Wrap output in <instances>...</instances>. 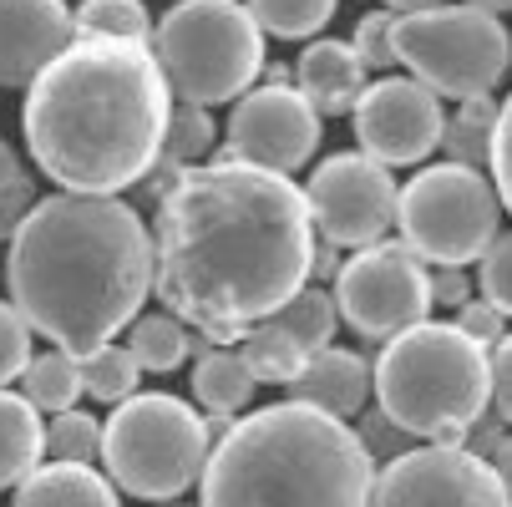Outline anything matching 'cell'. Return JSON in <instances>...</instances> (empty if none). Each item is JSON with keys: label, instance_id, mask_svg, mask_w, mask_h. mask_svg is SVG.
Instances as JSON below:
<instances>
[{"label": "cell", "instance_id": "obj_25", "mask_svg": "<svg viewBox=\"0 0 512 507\" xmlns=\"http://www.w3.org/2000/svg\"><path fill=\"white\" fill-rule=\"evenodd\" d=\"M127 355L137 360L142 371H178L188 360V330L173 315H148V320H132V340Z\"/></svg>", "mask_w": 512, "mask_h": 507}, {"label": "cell", "instance_id": "obj_11", "mask_svg": "<svg viewBox=\"0 0 512 507\" xmlns=\"http://www.w3.org/2000/svg\"><path fill=\"white\" fill-rule=\"evenodd\" d=\"M396 178L365 153H335L310 173V224L335 249H371L396 219Z\"/></svg>", "mask_w": 512, "mask_h": 507}, {"label": "cell", "instance_id": "obj_29", "mask_svg": "<svg viewBox=\"0 0 512 507\" xmlns=\"http://www.w3.org/2000/svg\"><path fill=\"white\" fill-rule=\"evenodd\" d=\"M208 148H213V117H208V107H193V102L173 107L168 132H163V153H158V163L178 178V173H183L188 163H198Z\"/></svg>", "mask_w": 512, "mask_h": 507}, {"label": "cell", "instance_id": "obj_4", "mask_svg": "<svg viewBox=\"0 0 512 507\" xmlns=\"http://www.w3.org/2000/svg\"><path fill=\"white\" fill-rule=\"evenodd\" d=\"M198 482V507H371L376 462L350 421L279 401L234 421Z\"/></svg>", "mask_w": 512, "mask_h": 507}, {"label": "cell", "instance_id": "obj_13", "mask_svg": "<svg viewBox=\"0 0 512 507\" xmlns=\"http://www.w3.org/2000/svg\"><path fill=\"white\" fill-rule=\"evenodd\" d=\"M355 142L360 153L381 163V168H411L426 163L436 148H442V97H431L421 82L411 77H386L371 82L355 102Z\"/></svg>", "mask_w": 512, "mask_h": 507}, {"label": "cell", "instance_id": "obj_33", "mask_svg": "<svg viewBox=\"0 0 512 507\" xmlns=\"http://www.w3.org/2000/svg\"><path fill=\"white\" fill-rule=\"evenodd\" d=\"M31 366V325L21 320L16 305L0 300V391Z\"/></svg>", "mask_w": 512, "mask_h": 507}, {"label": "cell", "instance_id": "obj_40", "mask_svg": "<svg viewBox=\"0 0 512 507\" xmlns=\"http://www.w3.org/2000/svg\"><path fill=\"white\" fill-rule=\"evenodd\" d=\"M487 467L497 472V482L512 492V431H502V442L492 447V457H487Z\"/></svg>", "mask_w": 512, "mask_h": 507}, {"label": "cell", "instance_id": "obj_2", "mask_svg": "<svg viewBox=\"0 0 512 507\" xmlns=\"http://www.w3.org/2000/svg\"><path fill=\"white\" fill-rule=\"evenodd\" d=\"M173 87L142 41L71 36L26 92V148L61 193H122L158 168Z\"/></svg>", "mask_w": 512, "mask_h": 507}, {"label": "cell", "instance_id": "obj_32", "mask_svg": "<svg viewBox=\"0 0 512 507\" xmlns=\"http://www.w3.org/2000/svg\"><path fill=\"white\" fill-rule=\"evenodd\" d=\"M477 284H482V300L507 320L512 315V234H497L482 254V269H477Z\"/></svg>", "mask_w": 512, "mask_h": 507}, {"label": "cell", "instance_id": "obj_14", "mask_svg": "<svg viewBox=\"0 0 512 507\" xmlns=\"http://www.w3.org/2000/svg\"><path fill=\"white\" fill-rule=\"evenodd\" d=\"M320 148V112L295 87H259L229 117V163L289 178Z\"/></svg>", "mask_w": 512, "mask_h": 507}, {"label": "cell", "instance_id": "obj_6", "mask_svg": "<svg viewBox=\"0 0 512 507\" xmlns=\"http://www.w3.org/2000/svg\"><path fill=\"white\" fill-rule=\"evenodd\" d=\"M208 452L213 442L203 416L168 391L127 396L102 426V462L112 487L148 502H178L203 477Z\"/></svg>", "mask_w": 512, "mask_h": 507}, {"label": "cell", "instance_id": "obj_8", "mask_svg": "<svg viewBox=\"0 0 512 507\" xmlns=\"http://www.w3.org/2000/svg\"><path fill=\"white\" fill-rule=\"evenodd\" d=\"M396 61L431 97H492L507 77L512 41L497 16L472 6H431L416 16H396Z\"/></svg>", "mask_w": 512, "mask_h": 507}, {"label": "cell", "instance_id": "obj_22", "mask_svg": "<svg viewBox=\"0 0 512 507\" xmlns=\"http://www.w3.org/2000/svg\"><path fill=\"white\" fill-rule=\"evenodd\" d=\"M26 381V401L36 411H71L82 396V376H77V355H66V350H46V355H31V366L21 371Z\"/></svg>", "mask_w": 512, "mask_h": 507}, {"label": "cell", "instance_id": "obj_36", "mask_svg": "<svg viewBox=\"0 0 512 507\" xmlns=\"http://www.w3.org/2000/svg\"><path fill=\"white\" fill-rule=\"evenodd\" d=\"M472 345H482V350H492L497 340H502V315L487 305V300H467L462 310H457V320H452Z\"/></svg>", "mask_w": 512, "mask_h": 507}, {"label": "cell", "instance_id": "obj_23", "mask_svg": "<svg viewBox=\"0 0 512 507\" xmlns=\"http://www.w3.org/2000/svg\"><path fill=\"white\" fill-rule=\"evenodd\" d=\"M492 132H497V102L492 97H472L457 107V117L442 127V153L457 168H477L492 153Z\"/></svg>", "mask_w": 512, "mask_h": 507}, {"label": "cell", "instance_id": "obj_19", "mask_svg": "<svg viewBox=\"0 0 512 507\" xmlns=\"http://www.w3.org/2000/svg\"><path fill=\"white\" fill-rule=\"evenodd\" d=\"M46 457V426L41 411L16 396L0 391V487H21Z\"/></svg>", "mask_w": 512, "mask_h": 507}, {"label": "cell", "instance_id": "obj_26", "mask_svg": "<svg viewBox=\"0 0 512 507\" xmlns=\"http://www.w3.org/2000/svg\"><path fill=\"white\" fill-rule=\"evenodd\" d=\"M148 6L142 0H82L71 16V36H112V41H142L148 46Z\"/></svg>", "mask_w": 512, "mask_h": 507}, {"label": "cell", "instance_id": "obj_38", "mask_svg": "<svg viewBox=\"0 0 512 507\" xmlns=\"http://www.w3.org/2000/svg\"><path fill=\"white\" fill-rule=\"evenodd\" d=\"M487 360H492V401H497V416L512 426V335H502L487 350Z\"/></svg>", "mask_w": 512, "mask_h": 507}, {"label": "cell", "instance_id": "obj_27", "mask_svg": "<svg viewBox=\"0 0 512 507\" xmlns=\"http://www.w3.org/2000/svg\"><path fill=\"white\" fill-rule=\"evenodd\" d=\"M77 376H82V391L92 396V401H127V396H137V376H142V366L127 355V345H102V350H92V355H82L77 360Z\"/></svg>", "mask_w": 512, "mask_h": 507}, {"label": "cell", "instance_id": "obj_9", "mask_svg": "<svg viewBox=\"0 0 512 507\" xmlns=\"http://www.w3.org/2000/svg\"><path fill=\"white\" fill-rule=\"evenodd\" d=\"M502 203L497 188L477 168L431 163L396 193V229L401 244L436 269H462L487 254L497 239Z\"/></svg>", "mask_w": 512, "mask_h": 507}, {"label": "cell", "instance_id": "obj_35", "mask_svg": "<svg viewBox=\"0 0 512 507\" xmlns=\"http://www.w3.org/2000/svg\"><path fill=\"white\" fill-rule=\"evenodd\" d=\"M355 437L365 442L371 462H376V457H386V462H391V457H401V452H411V447H416V437H406V431H401L386 411H371V416H365Z\"/></svg>", "mask_w": 512, "mask_h": 507}, {"label": "cell", "instance_id": "obj_41", "mask_svg": "<svg viewBox=\"0 0 512 507\" xmlns=\"http://www.w3.org/2000/svg\"><path fill=\"white\" fill-rule=\"evenodd\" d=\"M16 178H26V173H21V158H16V148H11V142L0 137V188H6V183H16Z\"/></svg>", "mask_w": 512, "mask_h": 507}, {"label": "cell", "instance_id": "obj_43", "mask_svg": "<svg viewBox=\"0 0 512 507\" xmlns=\"http://www.w3.org/2000/svg\"><path fill=\"white\" fill-rule=\"evenodd\" d=\"M467 6L482 16H502V11H512V0H467Z\"/></svg>", "mask_w": 512, "mask_h": 507}, {"label": "cell", "instance_id": "obj_20", "mask_svg": "<svg viewBox=\"0 0 512 507\" xmlns=\"http://www.w3.org/2000/svg\"><path fill=\"white\" fill-rule=\"evenodd\" d=\"M254 391H259V381L249 376L244 355H239L234 345L208 350L198 366H193V401H198L203 411H213V416H234L239 406L254 401Z\"/></svg>", "mask_w": 512, "mask_h": 507}, {"label": "cell", "instance_id": "obj_30", "mask_svg": "<svg viewBox=\"0 0 512 507\" xmlns=\"http://www.w3.org/2000/svg\"><path fill=\"white\" fill-rule=\"evenodd\" d=\"M46 457L51 462H71V467H92L102 457V421L87 411H61L46 426Z\"/></svg>", "mask_w": 512, "mask_h": 507}, {"label": "cell", "instance_id": "obj_1", "mask_svg": "<svg viewBox=\"0 0 512 507\" xmlns=\"http://www.w3.org/2000/svg\"><path fill=\"white\" fill-rule=\"evenodd\" d=\"M315 269V224L305 188L244 163L183 168L153 224V289L173 320L198 325L213 345L259 330L295 300Z\"/></svg>", "mask_w": 512, "mask_h": 507}, {"label": "cell", "instance_id": "obj_24", "mask_svg": "<svg viewBox=\"0 0 512 507\" xmlns=\"http://www.w3.org/2000/svg\"><path fill=\"white\" fill-rule=\"evenodd\" d=\"M244 366H249V376L254 381H274V386H289L300 371H305V350L289 340L284 330H274V325H259V330H249L244 335Z\"/></svg>", "mask_w": 512, "mask_h": 507}, {"label": "cell", "instance_id": "obj_37", "mask_svg": "<svg viewBox=\"0 0 512 507\" xmlns=\"http://www.w3.org/2000/svg\"><path fill=\"white\" fill-rule=\"evenodd\" d=\"M36 208V188L31 178H16L0 188V239H16V229L26 224V213Z\"/></svg>", "mask_w": 512, "mask_h": 507}, {"label": "cell", "instance_id": "obj_12", "mask_svg": "<svg viewBox=\"0 0 512 507\" xmlns=\"http://www.w3.org/2000/svg\"><path fill=\"white\" fill-rule=\"evenodd\" d=\"M371 507H512V492L467 447L426 442L376 472Z\"/></svg>", "mask_w": 512, "mask_h": 507}, {"label": "cell", "instance_id": "obj_16", "mask_svg": "<svg viewBox=\"0 0 512 507\" xmlns=\"http://www.w3.org/2000/svg\"><path fill=\"white\" fill-rule=\"evenodd\" d=\"M289 386H295V396H289V401H305V406H315L325 416L350 421L365 406V396H371V366H365L355 350L325 345V350H315L305 360V371L289 381Z\"/></svg>", "mask_w": 512, "mask_h": 507}, {"label": "cell", "instance_id": "obj_15", "mask_svg": "<svg viewBox=\"0 0 512 507\" xmlns=\"http://www.w3.org/2000/svg\"><path fill=\"white\" fill-rule=\"evenodd\" d=\"M71 46L66 0H0V87H26Z\"/></svg>", "mask_w": 512, "mask_h": 507}, {"label": "cell", "instance_id": "obj_17", "mask_svg": "<svg viewBox=\"0 0 512 507\" xmlns=\"http://www.w3.org/2000/svg\"><path fill=\"white\" fill-rule=\"evenodd\" d=\"M371 87L365 82V66L355 61L350 41H310L295 61V92L315 107V112H355L360 92Z\"/></svg>", "mask_w": 512, "mask_h": 507}, {"label": "cell", "instance_id": "obj_28", "mask_svg": "<svg viewBox=\"0 0 512 507\" xmlns=\"http://www.w3.org/2000/svg\"><path fill=\"white\" fill-rule=\"evenodd\" d=\"M244 11H249L254 26L269 31V36L305 41V36L325 31V21L335 16V0H244Z\"/></svg>", "mask_w": 512, "mask_h": 507}, {"label": "cell", "instance_id": "obj_18", "mask_svg": "<svg viewBox=\"0 0 512 507\" xmlns=\"http://www.w3.org/2000/svg\"><path fill=\"white\" fill-rule=\"evenodd\" d=\"M11 507H122V502L97 467L46 462L16 487Z\"/></svg>", "mask_w": 512, "mask_h": 507}, {"label": "cell", "instance_id": "obj_7", "mask_svg": "<svg viewBox=\"0 0 512 507\" xmlns=\"http://www.w3.org/2000/svg\"><path fill=\"white\" fill-rule=\"evenodd\" d=\"M158 66L168 87L193 102L213 107L244 97L264 71V31L244 11V0H178L158 21Z\"/></svg>", "mask_w": 512, "mask_h": 507}, {"label": "cell", "instance_id": "obj_42", "mask_svg": "<svg viewBox=\"0 0 512 507\" xmlns=\"http://www.w3.org/2000/svg\"><path fill=\"white\" fill-rule=\"evenodd\" d=\"M431 6H442V0H386L391 16H396V11H401V16H416V11H431Z\"/></svg>", "mask_w": 512, "mask_h": 507}, {"label": "cell", "instance_id": "obj_31", "mask_svg": "<svg viewBox=\"0 0 512 507\" xmlns=\"http://www.w3.org/2000/svg\"><path fill=\"white\" fill-rule=\"evenodd\" d=\"M350 51H355V61H360L365 71H391V61H396V16H391V11L360 16Z\"/></svg>", "mask_w": 512, "mask_h": 507}, {"label": "cell", "instance_id": "obj_34", "mask_svg": "<svg viewBox=\"0 0 512 507\" xmlns=\"http://www.w3.org/2000/svg\"><path fill=\"white\" fill-rule=\"evenodd\" d=\"M492 188H497V203L512 208V97L497 107V132H492Z\"/></svg>", "mask_w": 512, "mask_h": 507}, {"label": "cell", "instance_id": "obj_44", "mask_svg": "<svg viewBox=\"0 0 512 507\" xmlns=\"http://www.w3.org/2000/svg\"><path fill=\"white\" fill-rule=\"evenodd\" d=\"M158 507H188V502H158Z\"/></svg>", "mask_w": 512, "mask_h": 507}, {"label": "cell", "instance_id": "obj_39", "mask_svg": "<svg viewBox=\"0 0 512 507\" xmlns=\"http://www.w3.org/2000/svg\"><path fill=\"white\" fill-rule=\"evenodd\" d=\"M472 300V279L462 269H436L431 274V305H447V310H462Z\"/></svg>", "mask_w": 512, "mask_h": 507}, {"label": "cell", "instance_id": "obj_10", "mask_svg": "<svg viewBox=\"0 0 512 507\" xmlns=\"http://www.w3.org/2000/svg\"><path fill=\"white\" fill-rule=\"evenodd\" d=\"M330 300L365 340H396L431 315V274L406 244H371L335 269Z\"/></svg>", "mask_w": 512, "mask_h": 507}, {"label": "cell", "instance_id": "obj_3", "mask_svg": "<svg viewBox=\"0 0 512 507\" xmlns=\"http://www.w3.org/2000/svg\"><path fill=\"white\" fill-rule=\"evenodd\" d=\"M11 305L66 355H92L127 330L153 289V239L137 208L107 193L36 198L6 259Z\"/></svg>", "mask_w": 512, "mask_h": 507}, {"label": "cell", "instance_id": "obj_5", "mask_svg": "<svg viewBox=\"0 0 512 507\" xmlns=\"http://www.w3.org/2000/svg\"><path fill=\"white\" fill-rule=\"evenodd\" d=\"M371 386L381 411L431 447H462L467 426L492 401V360L457 325L421 320L381 345Z\"/></svg>", "mask_w": 512, "mask_h": 507}, {"label": "cell", "instance_id": "obj_21", "mask_svg": "<svg viewBox=\"0 0 512 507\" xmlns=\"http://www.w3.org/2000/svg\"><path fill=\"white\" fill-rule=\"evenodd\" d=\"M264 325H274V330H284L289 340H295L305 355H315V350H325L330 345V335H335V325H340V315H335V300L325 295V289H300L295 300H284Z\"/></svg>", "mask_w": 512, "mask_h": 507}]
</instances>
